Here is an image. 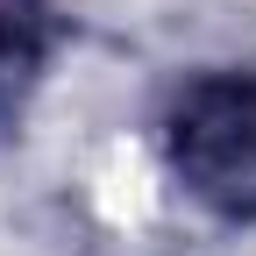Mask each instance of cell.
Segmentation results:
<instances>
[{
  "mask_svg": "<svg viewBox=\"0 0 256 256\" xmlns=\"http://www.w3.org/2000/svg\"><path fill=\"white\" fill-rule=\"evenodd\" d=\"M164 150L200 206L228 220H256V72L192 78L171 100Z\"/></svg>",
  "mask_w": 256,
  "mask_h": 256,
  "instance_id": "6da1fadb",
  "label": "cell"
},
{
  "mask_svg": "<svg viewBox=\"0 0 256 256\" xmlns=\"http://www.w3.org/2000/svg\"><path fill=\"white\" fill-rule=\"evenodd\" d=\"M50 50H57L50 0H0V128L22 121V107L36 100Z\"/></svg>",
  "mask_w": 256,
  "mask_h": 256,
  "instance_id": "7a4b0ae2",
  "label": "cell"
}]
</instances>
